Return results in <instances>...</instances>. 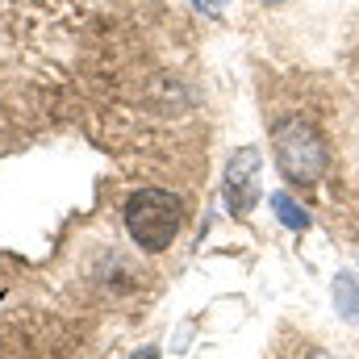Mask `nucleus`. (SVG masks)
<instances>
[{"instance_id": "obj_7", "label": "nucleus", "mask_w": 359, "mask_h": 359, "mask_svg": "<svg viewBox=\"0 0 359 359\" xmlns=\"http://www.w3.org/2000/svg\"><path fill=\"white\" fill-rule=\"evenodd\" d=\"M264 4H280V0H264Z\"/></svg>"}, {"instance_id": "obj_3", "label": "nucleus", "mask_w": 359, "mask_h": 359, "mask_svg": "<svg viewBox=\"0 0 359 359\" xmlns=\"http://www.w3.org/2000/svg\"><path fill=\"white\" fill-rule=\"evenodd\" d=\"M255 201H259V151L243 147L226 168V205H230V213L243 217L255 209Z\"/></svg>"}, {"instance_id": "obj_5", "label": "nucleus", "mask_w": 359, "mask_h": 359, "mask_svg": "<svg viewBox=\"0 0 359 359\" xmlns=\"http://www.w3.org/2000/svg\"><path fill=\"white\" fill-rule=\"evenodd\" d=\"M334 305L347 322H359V284L351 276H339L334 280Z\"/></svg>"}, {"instance_id": "obj_4", "label": "nucleus", "mask_w": 359, "mask_h": 359, "mask_svg": "<svg viewBox=\"0 0 359 359\" xmlns=\"http://www.w3.org/2000/svg\"><path fill=\"white\" fill-rule=\"evenodd\" d=\"M271 209H276V217H280L288 230H305V226H309V213H305L288 192H271Z\"/></svg>"}, {"instance_id": "obj_1", "label": "nucleus", "mask_w": 359, "mask_h": 359, "mask_svg": "<svg viewBox=\"0 0 359 359\" xmlns=\"http://www.w3.org/2000/svg\"><path fill=\"white\" fill-rule=\"evenodd\" d=\"M121 217H126V230H130V238L142 247V251H168L172 243H176L180 234V201L172 192H163V188H138L130 201H126V209H121Z\"/></svg>"}, {"instance_id": "obj_6", "label": "nucleus", "mask_w": 359, "mask_h": 359, "mask_svg": "<svg viewBox=\"0 0 359 359\" xmlns=\"http://www.w3.org/2000/svg\"><path fill=\"white\" fill-rule=\"evenodd\" d=\"M130 359H159V351H155V347H142V351H134Z\"/></svg>"}, {"instance_id": "obj_2", "label": "nucleus", "mask_w": 359, "mask_h": 359, "mask_svg": "<svg viewBox=\"0 0 359 359\" xmlns=\"http://www.w3.org/2000/svg\"><path fill=\"white\" fill-rule=\"evenodd\" d=\"M271 147H276V163H280L284 180L318 184L326 176V142L305 117H284L271 130Z\"/></svg>"}]
</instances>
